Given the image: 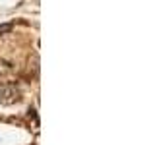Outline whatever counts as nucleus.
<instances>
[{
    "mask_svg": "<svg viewBox=\"0 0 155 145\" xmlns=\"http://www.w3.org/2000/svg\"><path fill=\"white\" fill-rule=\"evenodd\" d=\"M19 99V91L16 85H2L0 87V103L2 105H12Z\"/></svg>",
    "mask_w": 155,
    "mask_h": 145,
    "instance_id": "f257e3e1",
    "label": "nucleus"
},
{
    "mask_svg": "<svg viewBox=\"0 0 155 145\" xmlns=\"http://www.w3.org/2000/svg\"><path fill=\"white\" fill-rule=\"evenodd\" d=\"M10 31H12V23H4V25H0V35L10 33Z\"/></svg>",
    "mask_w": 155,
    "mask_h": 145,
    "instance_id": "f03ea898",
    "label": "nucleus"
}]
</instances>
